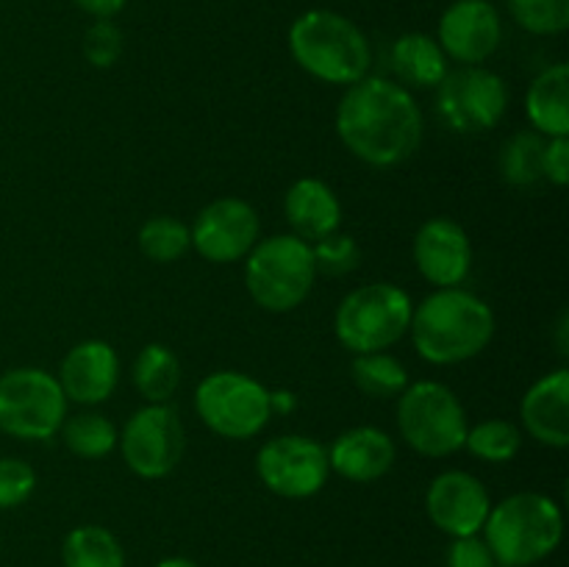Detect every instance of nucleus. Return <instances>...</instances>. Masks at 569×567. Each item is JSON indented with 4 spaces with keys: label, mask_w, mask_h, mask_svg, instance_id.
Segmentation results:
<instances>
[{
    "label": "nucleus",
    "mask_w": 569,
    "mask_h": 567,
    "mask_svg": "<svg viewBox=\"0 0 569 567\" xmlns=\"http://www.w3.org/2000/svg\"><path fill=\"white\" fill-rule=\"evenodd\" d=\"M500 39H503V22L489 0H453L439 17V48L461 67L487 61L500 48Z\"/></svg>",
    "instance_id": "nucleus-14"
},
{
    "label": "nucleus",
    "mask_w": 569,
    "mask_h": 567,
    "mask_svg": "<svg viewBox=\"0 0 569 567\" xmlns=\"http://www.w3.org/2000/svg\"><path fill=\"white\" fill-rule=\"evenodd\" d=\"M492 500L481 478L467 470H445L431 481L426 493L428 520L448 537L481 534Z\"/></svg>",
    "instance_id": "nucleus-15"
},
{
    "label": "nucleus",
    "mask_w": 569,
    "mask_h": 567,
    "mask_svg": "<svg viewBox=\"0 0 569 567\" xmlns=\"http://www.w3.org/2000/svg\"><path fill=\"white\" fill-rule=\"evenodd\" d=\"M83 59L98 70H109L126 50V37L114 20H94L81 39Z\"/></svg>",
    "instance_id": "nucleus-32"
},
{
    "label": "nucleus",
    "mask_w": 569,
    "mask_h": 567,
    "mask_svg": "<svg viewBox=\"0 0 569 567\" xmlns=\"http://www.w3.org/2000/svg\"><path fill=\"white\" fill-rule=\"evenodd\" d=\"M467 411L459 395L439 381H415L398 395V431L411 450L445 459L465 448Z\"/></svg>",
    "instance_id": "nucleus-7"
},
{
    "label": "nucleus",
    "mask_w": 569,
    "mask_h": 567,
    "mask_svg": "<svg viewBox=\"0 0 569 567\" xmlns=\"http://www.w3.org/2000/svg\"><path fill=\"white\" fill-rule=\"evenodd\" d=\"M64 567H126V548L103 526H78L61 543Z\"/></svg>",
    "instance_id": "nucleus-24"
},
{
    "label": "nucleus",
    "mask_w": 569,
    "mask_h": 567,
    "mask_svg": "<svg viewBox=\"0 0 569 567\" xmlns=\"http://www.w3.org/2000/svg\"><path fill=\"white\" fill-rule=\"evenodd\" d=\"M526 115L542 137H569V67L550 64L531 81L526 94Z\"/></svg>",
    "instance_id": "nucleus-21"
},
{
    "label": "nucleus",
    "mask_w": 569,
    "mask_h": 567,
    "mask_svg": "<svg viewBox=\"0 0 569 567\" xmlns=\"http://www.w3.org/2000/svg\"><path fill=\"white\" fill-rule=\"evenodd\" d=\"M509 11L533 37H559L569 28V0H509Z\"/></svg>",
    "instance_id": "nucleus-30"
},
{
    "label": "nucleus",
    "mask_w": 569,
    "mask_h": 567,
    "mask_svg": "<svg viewBox=\"0 0 569 567\" xmlns=\"http://www.w3.org/2000/svg\"><path fill=\"white\" fill-rule=\"evenodd\" d=\"M189 239L194 253L211 265L242 261L261 239L259 211L242 198H217L198 211Z\"/></svg>",
    "instance_id": "nucleus-13"
},
{
    "label": "nucleus",
    "mask_w": 569,
    "mask_h": 567,
    "mask_svg": "<svg viewBox=\"0 0 569 567\" xmlns=\"http://www.w3.org/2000/svg\"><path fill=\"white\" fill-rule=\"evenodd\" d=\"M492 550L487 548L478 534L472 537H453L448 548V567H495Z\"/></svg>",
    "instance_id": "nucleus-34"
},
{
    "label": "nucleus",
    "mask_w": 569,
    "mask_h": 567,
    "mask_svg": "<svg viewBox=\"0 0 569 567\" xmlns=\"http://www.w3.org/2000/svg\"><path fill=\"white\" fill-rule=\"evenodd\" d=\"M337 137L365 165L398 167L420 150L426 117L411 89L392 78L365 76L345 87L337 106Z\"/></svg>",
    "instance_id": "nucleus-1"
},
{
    "label": "nucleus",
    "mask_w": 569,
    "mask_h": 567,
    "mask_svg": "<svg viewBox=\"0 0 569 567\" xmlns=\"http://www.w3.org/2000/svg\"><path fill=\"white\" fill-rule=\"evenodd\" d=\"M350 376H353V384L361 389V392L378 400L398 398V395L411 384L409 370L403 367V361L395 359V356L387 354V350L353 356Z\"/></svg>",
    "instance_id": "nucleus-26"
},
{
    "label": "nucleus",
    "mask_w": 569,
    "mask_h": 567,
    "mask_svg": "<svg viewBox=\"0 0 569 567\" xmlns=\"http://www.w3.org/2000/svg\"><path fill=\"white\" fill-rule=\"evenodd\" d=\"M256 476L272 495L303 500L328 484V450L303 434H281L267 439L256 454Z\"/></svg>",
    "instance_id": "nucleus-12"
},
{
    "label": "nucleus",
    "mask_w": 569,
    "mask_h": 567,
    "mask_svg": "<svg viewBox=\"0 0 569 567\" xmlns=\"http://www.w3.org/2000/svg\"><path fill=\"white\" fill-rule=\"evenodd\" d=\"M37 489V470L26 459L3 456L0 459V509H17Z\"/></svg>",
    "instance_id": "nucleus-33"
},
{
    "label": "nucleus",
    "mask_w": 569,
    "mask_h": 567,
    "mask_svg": "<svg viewBox=\"0 0 569 567\" xmlns=\"http://www.w3.org/2000/svg\"><path fill=\"white\" fill-rule=\"evenodd\" d=\"M481 531L498 565L531 567L559 548L565 515L548 495L515 493L489 509Z\"/></svg>",
    "instance_id": "nucleus-4"
},
{
    "label": "nucleus",
    "mask_w": 569,
    "mask_h": 567,
    "mask_svg": "<svg viewBox=\"0 0 569 567\" xmlns=\"http://www.w3.org/2000/svg\"><path fill=\"white\" fill-rule=\"evenodd\" d=\"M317 281L311 245L295 233L259 239L244 256V287L253 304L270 315H287L303 306Z\"/></svg>",
    "instance_id": "nucleus-5"
},
{
    "label": "nucleus",
    "mask_w": 569,
    "mask_h": 567,
    "mask_svg": "<svg viewBox=\"0 0 569 567\" xmlns=\"http://www.w3.org/2000/svg\"><path fill=\"white\" fill-rule=\"evenodd\" d=\"M567 328H569V315H567V311H561V315H559V326H556V337H559V354L561 356L569 354Z\"/></svg>",
    "instance_id": "nucleus-38"
},
{
    "label": "nucleus",
    "mask_w": 569,
    "mask_h": 567,
    "mask_svg": "<svg viewBox=\"0 0 569 567\" xmlns=\"http://www.w3.org/2000/svg\"><path fill=\"white\" fill-rule=\"evenodd\" d=\"M409 334L417 354L431 365H461L492 342L495 311L470 289H433L411 311Z\"/></svg>",
    "instance_id": "nucleus-2"
},
{
    "label": "nucleus",
    "mask_w": 569,
    "mask_h": 567,
    "mask_svg": "<svg viewBox=\"0 0 569 567\" xmlns=\"http://www.w3.org/2000/svg\"><path fill=\"white\" fill-rule=\"evenodd\" d=\"M311 256H315L317 276L342 278L359 267L361 248H359V242L350 237V233L333 231L311 245Z\"/></svg>",
    "instance_id": "nucleus-31"
},
{
    "label": "nucleus",
    "mask_w": 569,
    "mask_h": 567,
    "mask_svg": "<svg viewBox=\"0 0 569 567\" xmlns=\"http://www.w3.org/2000/svg\"><path fill=\"white\" fill-rule=\"evenodd\" d=\"M409 292L398 284L376 281L356 287L342 298L333 315V331L339 345L353 356L376 354L392 348L398 339L409 334L411 326Z\"/></svg>",
    "instance_id": "nucleus-6"
},
{
    "label": "nucleus",
    "mask_w": 569,
    "mask_h": 567,
    "mask_svg": "<svg viewBox=\"0 0 569 567\" xmlns=\"http://www.w3.org/2000/svg\"><path fill=\"white\" fill-rule=\"evenodd\" d=\"M194 411L217 437L250 439L270 422V389L248 372H211L194 389Z\"/></svg>",
    "instance_id": "nucleus-9"
},
{
    "label": "nucleus",
    "mask_w": 569,
    "mask_h": 567,
    "mask_svg": "<svg viewBox=\"0 0 569 567\" xmlns=\"http://www.w3.org/2000/svg\"><path fill=\"white\" fill-rule=\"evenodd\" d=\"M548 137L537 131H517L500 148L498 170L500 178L511 187H533L542 181V159Z\"/></svg>",
    "instance_id": "nucleus-27"
},
{
    "label": "nucleus",
    "mask_w": 569,
    "mask_h": 567,
    "mask_svg": "<svg viewBox=\"0 0 569 567\" xmlns=\"http://www.w3.org/2000/svg\"><path fill=\"white\" fill-rule=\"evenodd\" d=\"M56 378L67 400L78 406H98L109 400L120 384V356L103 339H83L67 350Z\"/></svg>",
    "instance_id": "nucleus-17"
},
{
    "label": "nucleus",
    "mask_w": 569,
    "mask_h": 567,
    "mask_svg": "<svg viewBox=\"0 0 569 567\" xmlns=\"http://www.w3.org/2000/svg\"><path fill=\"white\" fill-rule=\"evenodd\" d=\"M283 217L295 237L315 245L317 239L339 231L342 203H339L337 192L320 178H298L283 195Z\"/></svg>",
    "instance_id": "nucleus-20"
},
{
    "label": "nucleus",
    "mask_w": 569,
    "mask_h": 567,
    "mask_svg": "<svg viewBox=\"0 0 569 567\" xmlns=\"http://www.w3.org/2000/svg\"><path fill=\"white\" fill-rule=\"evenodd\" d=\"M437 117L453 133L492 131L509 109V87L498 72L481 64L459 67L439 81Z\"/></svg>",
    "instance_id": "nucleus-11"
},
{
    "label": "nucleus",
    "mask_w": 569,
    "mask_h": 567,
    "mask_svg": "<svg viewBox=\"0 0 569 567\" xmlns=\"http://www.w3.org/2000/svg\"><path fill=\"white\" fill-rule=\"evenodd\" d=\"M542 178H548L556 187L569 183V137L548 139L542 159Z\"/></svg>",
    "instance_id": "nucleus-35"
},
{
    "label": "nucleus",
    "mask_w": 569,
    "mask_h": 567,
    "mask_svg": "<svg viewBox=\"0 0 569 567\" xmlns=\"http://www.w3.org/2000/svg\"><path fill=\"white\" fill-rule=\"evenodd\" d=\"M415 265L437 289L461 287L472 267V242L450 217H431L415 233Z\"/></svg>",
    "instance_id": "nucleus-16"
},
{
    "label": "nucleus",
    "mask_w": 569,
    "mask_h": 567,
    "mask_svg": "<svg viewBox=\"0 0 569 567\" xmlns=\"http://www.w3.org/2000/svg\"><path fill=\"white\" fill-rule=\"evenodd\" d=\"M139 253L148 261L156 265H172V261L183 259L192 248V239H189V226L178 217L170 215H156L150 220L142 222L137 233Z\"/></svg>",
    "instance_id": "nucleus-28"
},
{
    "label": "nucleus",
    "mask_w": 569,
    "mask_h": 567,
    "mask_svg": "<svg viewBox=\"0 0 569 567\" xmlns=\"http://www.w3.org/2000/svg\"><path fill=\"white\" fill-rule=\"evenodd\" d=\"M270 406H272V415L276 411H281V415H287V411L295 409V395L292 392H270Z\"/></svg>",
    "instance_id": "nucleus-37"
},
{
    "label": "nucleus",
    "mask_w": 569,
    "mask_h": 567,
    "mask_svg": "<svg viewBox=\"0 0 569 567\" xmlns=\"http://www.w3.org/2000/svg\"><path fill=\"white\" fill-rule=\"evenodd\" d=\"M156 567H200L198 561L187 559V556H167V559H161Z\"/></svg>",
    "instance_id": "nucleus-39"
},
{
    "label": "nucleus",
    "mask_w": 569,
    "mask_h": 567,
    "mask_svg": "<svg viewBox=\"0 0 569 567\" xmlns=\"http://www.w3.org/2000/svg\"><path fill=\"white\" fill-rule=\"evenodd\" d=\"M465 448L478 459L489 461V465H509L522 448V431L509 420H483L478 426L467 428Z\"/></svg>",
    "instance_id": "nucleus-29"
},
{
    "label": "nucleus",
    "mask_w": 569,
    "mask_h": 567,
    "mask_svg": "<svg viewBox=\"0 0 569 567\" xmlns=\"http://www.w3.org/2000/svg\"><path fill=\"white\" fill-rule=\"evenodd\" d=\"M81 11H87L94 20H111V17L120 14L126 9L128 0H72Z\"/></svg>",
    "instance_id": "nucleus-36"
},
{
    "label": "nucleus",
    "mask_w": 569,
    "mask_h": 567,
    "mask_svg": "<svg viewBox=\"0 0 569 567\" xmlns=\"http://www.w3.org/2000/svg\"><path fill=\"white\" fill-rule=\"evenodd\" d=\"M131 378L144 404H170L181 384V361L170 345L150 342L133 359Z\"/></svg>",
    "instance_id": "nucleus-23"
},
{
    "label": "nucleus",
    "mask_w": 569,
    "mask_h": 567,
    "mask_svg": "<svg viewBox=\"0 0 569 567\" xmlns=\"http://www.w3.org/2000/svg\"><path fill=\"white\" fill-rule=\"evenodd\" d=\"M495 567H506V565H495Z\"/></svg>",
    "instance_id": "nucleus-40"
},
{
    "label": "nucleus",
    "mask_w": 569,
    "mask_h": 567,
    "mask_svg": "<svg viewBox=\"0 0 569 567\" xmlns=\"http://www.w3.org/2000/svg\"><path fill=\"white\" fill-rule=\"evenodd\" d=\"M59 431L64 448L78 459H103L117 448V437H120L114 422L94 409L67 415Z\"/></svg>",
    "instance_id": "nucleus-25"
},
{
    "label": "nucleus",
    "mask_w": 569,
    "mask_h": 567,
    "mask_svg": "<svg viewBox=\"0 0 569 567\" xmlns=\"http://www.w3.org/2000/svg\"><path fill=\"white\" fill-rule=\"evenodd\" d=\"M64 389L42 367H14L0 376V431L26 442L56 437L67 417Z\"/></svg>",
    "instance_id": "nucleus-8"
},
{
    "label": "nucleus",
    "mask_w": 569,
    "mask_h": 567,
    "mask_svg": "<svg viewBox=\"0 0 569 567\" xmlns=\"http://www.w3.org/2000/svg\"><path fill=\"white\" fill-rule=\"evenodd\" d=\"M522 428L545 448H567L569 445V370L548 372L531 384L520 400Z\"/></svg>",
    "instance_id": "nucleus-19"
},
{
    "label": "nucleus",
    "mask_w": 569,
    "mask_h": 567,
    "mask_svg": "<svg viewBox=\"0 0 569 567\" xmlns=\"http://www.w3.org/2000/svg\"><path fill=\"white\" fill-rule=\"evenodd\" d=\"M392 72L406 89H437L448 76V56L431 33H403L392 44Z\"/></svg>",
    "instance_id": "nucleus-22"
},
{
    "label": "nucleus",
    "mask_w": 569,
    "mask_h": 567,
    "mask_svg": "<svg viewBox=\"0 0 569 567\" xmlns=\"http://www.w3.org/2000/svg\"><path fill=\"white\" fill-rule=\"evenodd\" d=\"M289 53L300 70L333 87L370 76V39L350 17L331 9H309L289 26Z\"/></svg>",
    "instance_id": "nucleus-3"
},
{
    "label": "nucleus",
    "mask_w": 569,
    "mask_h": 567,
    "mask_svg": "<svg viewBox=\"0 0 569 567\" xmlns=\"http://www.w3.org/2000/svg\"><path fill=\"white\" fill-rule=\"evenodd\" d=\"M117 448L133 476L144 481L170 476L187 450V431L176 406L144 404L133 411L117 437Z\"/></svg>",
    "instance_id": "nucleus-10"
},
{
    "label": "nucleus",
    "mask_w": 569,
    "mask_h": 567,
    "mask_svg": "<svg viewBox=\"0 0 569 567\" xmlns=\"http://www.w3.org/2000/svg\"><path fill=\"white\" fill-rule=\"evenodd\" d=\"M398 459L395 439L383 428L356 426L339 434L328 448V467L353 484H372L387 476Z\"/></svg>",
    "instance_id": "nucleus-18"
}]
</instances>
